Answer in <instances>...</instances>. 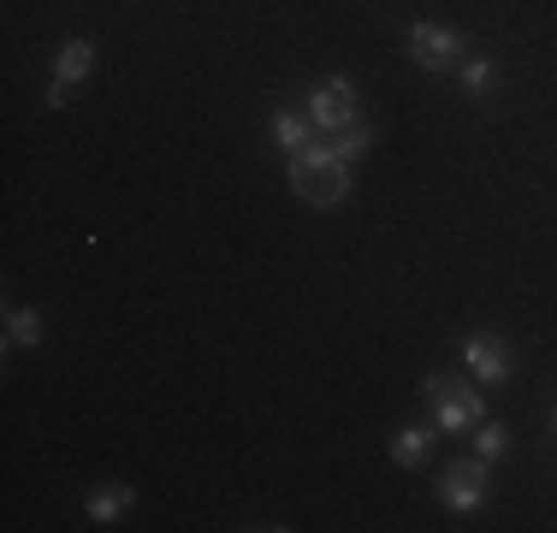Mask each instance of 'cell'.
Here are the masks:
<instances>
[{
  "label": "cell",
  "mask_w": 557,
  "mask_h": 533,
  "mask_svg": "<svg viewBox=\"0 0 557 533\" xmlns=\"http://www.w3.org/2000/svg\"><path fill=\"white\" fill-rule=\"evenodd\" d=\"M421 392H428V404H433V426L440 433H474V426L486 421V397L474 392V385H462V380H445V373H428L421 380Z\"/></svg>",
  "instance_id": "cell-2"
},
{
  "label": "cell",
  "mask_w": 557,
  "mask_h": 533,
  "mask_svg": "<svg viewBox=\"0 0 557 533\" xmlns=\"http://www.w3.org/2000/svg\"><path fill=\"white\" fill-rule=\"evenodd\" d=\"M462 368L481 385H504L510 380V344L493 338V332H474V338H462Z\"/></svg>",
  "instance_id": "cell-6"
},
{
  "label": "cell",
  "mask_w": 557,
  "mask_h": 533,
  "mask_svg": "<svg viewBox=\"0 0 557 533\" xmlns=\"http://www.w3.org/2000/svg\"><path fill=\"white\" fill-rule=\"evenodd\" d=\"M486 486H493V474H486V457H474V462H450V469L440 474V504L445 510H481L486 504Z\"/></svg>",
  "instance_id": "cell-5"
},
{
  "label": "cell",
  "mask_w": 557,
  "mask_h": 533,
  "mask_svg": "<svg viewBox=\"0 0 557 533\" xmlns=\"http://www.w3.org/2000/svg\"><path fill=\"white\" fill-rule=\"evenodd\" d=\"M48 332H42V314L36 309H7V350H36Z\"/></svg>",
  "instance_id": "cell-10"
},
{
  "label": "cell",
  "mask_w": 557,
  "mask_h": 533,
  "mask_svg": "<svg viewBox=\"0 0 557 533\" xmlns=\"http://www.w3.org/2000/svg\"><path fill=\"white\" fill-rule=\"evenodd\" d=\"M131 504H137V492H131V486H101L96 498H89V522L108 528V522H119V516L131 510Z\"/></svg>",
  "instance_id": "cell-12"
},
{
  "label": "cell",
  "mask_w": 557,
  "mask_h": 533,
  "mask_svg": "<svg viewBox=\"0 0 557 533\" xmlns=\"http://www.w3.org/2000/svg\"><path fill=\"white\" fill-rule=\"evenodd\" d=\"M433 433H440V426H404V433L392 438V462H397V469H421V462L433 457Z\"/></svg>",
  "instance_id": "cell-8"
},
{
  "label": "cell",
  "mask_w": 557,
  "mask_h": 533,
  "mask_svg": "<svg viewBox=\"0 0 557 533\" xmlns=\"http://www.w3.org/2000/svg\"><path fill=\"white\" fill-rule=\"evenodd\" d=\"M290 190L309 208H338L350 196V160H338L333 142L314 137L302 154H290Z\"/></svg>",
  "instance_id": "cell-1"
},
{
  "label": "cell",
  "mask_w": 557,
  "mask_h": 533,
  "mask_svg": "<svg viewBox=\"0 0 557 533\" xmlns=\"http://www.w3.org/2000/svg\"><path fill=\"white\" fill-rule=\"evenodd\" d=\"M333 149H338V160H356V154H368V149H374V131H368V125H344Z\"/></svg>",
  "instance_id": "cell-14"
},
{
  "label": "cell",
  "mask_w": 557,
  "mask_h": 533,
  "mask_svg": "<svg viewBox=\"0 0 557 533\" xmlns=\"http://www.w3.org/2000/svg\"><path fill=\"white\" fill-rule=\"evenodd\" d=\"M469 438H474V457H486V462H498L504 450H510V433H504V421H493V416L474 426Z\"/></svg>",
  "instance_id": "cell-13"
},
{
  "label": "cell",
  "mask_w": 557,
  "mask_h": 533,
  "mask_svg": "<svg viewBox=\"0 0 557 533\" xmlns=\"http://www.w3.org/2000/svg\"><path fill=\"white\" fill-rule=\"evenodd\" d=\"M268 131H273V149H278V154H302L314 137H321V131H314V119L297 113V107H278Z\"/></svg>",
  "instance_id": "cell-7"
},
{
  "label": "cell",
  "mask_w": 557,
  "mask_h": 533,
  "mask_svg": "<svg viewBox=\"0 0 557 533\" xmlns=\"http://www.w3.org/2000/svg\"><path fill=\"white\" fill-rule=\"evenodd\" d=\"M302 113L314 119V131H321V137H338L344 125H356V84L350 77H326V84H314L309 89V107H302Z\"/></svg>",
  "instance_id": "cell-3"
},
{
  "label": "cell",
  "mask_w": 557,
  "mask_h": 533,
  "mask_svg": "<svg viewBox=\"0 0 557 533\" xmlns=\"http://www.w3.org/2000/svg\"><path fill=\"white\" fill-rule=\"evenodd\" d=\"M89 72H96V42H84V36L54 53V77H60V84H84Z\"/></svg>",
  "instance_id": "cell-9"
},
{
  "label": "cell",
  "mask_w": 557,
  "mask_h": 533,
  "mask_svg": "<svg viewBox=\"0 0 557 533\" xmlns=\"http://www.w3.org/2000/svg\"><path fill=\"white\" fill-rule=\"evenodd\" d=\"M552 426H557V416H552Z\"/></svg>",
  "instance_id": "cell-16"
},
{
  "label": "cell",
  "mask_w": 557,
  "mask_h": 533,
  "mask_svg": "<svg viewBox=\"0 0 557 533\" xmlns=\"http://www.w3.org/2000/svg\"><path fill=\"white\" fill-rule=\"evenodd\" d=\"M457 77H462V96H493V84H498V65L486 60V53H462Z\"/></svg>",
  "instance_id": "cell-11"
},
{
  "label": "cell",
  "mask_w": 557,
  "mask_h": 533,
  "mask_svg": "<svg viewBox=\"0 0 557 533\" xmlns=\"http://www.w3.org/2000/svg\"><path fill=\"white\" fill-rule=\"evenodd\" d=\"M409 53H416V65H428V72H457L469 48H462V36L450 30V24L416 18L409 24Z\"/></svg>",
  "instance_id": "cell-4"
},
{
  "label": "cell",
  "mask_w": 557,
  "mask_h": 533,
  "mask_svg": "<svg viewBox=\"0 0 557 533\" xmlns=\"http://www.w3.org/2000/svg\"><path fill=\"white\" fill-rule=\"evenodd\" d=\"M65 101H72V84H60V77H54V84H48V96H42V107H65Z\"/></svg>",
  "instance_id": "cell-15"
}]
</instances>
